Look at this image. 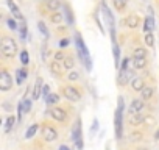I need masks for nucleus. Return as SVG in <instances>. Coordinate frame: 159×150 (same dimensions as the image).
<instances>
[{"mask_svg":"<svg viewBox=\"0 0 159 150\" xmlns=\"http://www.w3.org/2000/svg\"><path fill=\"white\" fill-rule=\"evenodd\" d=\"M75 44H76V50H78V55H80V58H81L83 61H84V66H86V69L88 70H91V59H89V52H88V49H86V45H84V42H83V39H81V35L80 33H76L75 35Z\"/></svg>","mask_w":159,"mask_h":150,"instance_id":"1","label":"nucleus"},{"mask_svg":"<svg viewBox=\"0 0 159 150\" xmlns=\"http://www.w3.org/2000/svg\"><path fill=\"white\" fill-rule=\"evenodd\" d=\"M119 106L116 110V120H114V125H116V136L117 139L122 138V130H123V97H119Z\"/></svg>","mask_w":159,"mask_h":150,"instance_id":"2","label":"nucleus"},{"mask_svg":"<svg viewBox=\"0 0 159 150\" xmlns=\"http://www.w3.org/2000/svg\"><path fill=\"white\" fill-rule=\"evenodd\" d=\"M0 49H2L3 56H7V58H13L17 53V45L13 38H3L2 44H0Z\"/></svg>","mask_w":159,"mask_h":150,"instance_id":"3","label":"nucleus"},{"mask_svg":"<svg viewBox=\"0 0 159 150\" xmlns=\"http://www.w3.org/2000/svg\"><path fill=\"white\" fill-rule=\"evenodd\" d=\"M72 139L75 142V147L76 150H83V133H81V120H76V125L73 128V134H72Z\"/></svg>","mask_w":159,"mask_h":150,"instance_id":"4","label":"nucleus"},{"mask_svg":"<svg viewBox=\"0 0 159 150\" xmlns=\"http://www.w3.org/2000/svg\"><path fill=\"white\" fill-rule=\"evenodd\" d=\"M62 94L70 102H80L81 100V92H80L76 88H73V86H64L62 88Z\"/></svg>","mask_w":159,"mask_h":150,"instance_id":"5","label":"nucleus"},{"mask_svg":"<svg viewBox=\"0 0 159 150\" xmlns=\"http://www.w3.org/2000/svg\"><path fill=\"white\" fill-rule=\"evenodd\" d=\"M11 88H13V78H11V75L7 70H2V72H0V89H2L3 92H7Z\"/></svg>","mask_w":159,"mask_h":150,"instance_id":"6","label":"nucleus"},{"mask_svg":"<svg viewBox=\"0 0 159 150\" xmlns=\"http://www.w3.org/2000/svg\"><path fill=\"white\" fill-rule=\"evenodd\" d=\"M42 138L47 142H53V141L58 139V131L53 127H50V125H44L42 127Z\"/></svg>","mask_w":159,"mask_h":150,"instance_id":"7","label":"nucleus"},{"mask_svg":"<svg viewBox=\"0 0 159 150\" xmlns=\"http://www.w3.org/2000/svg\"><path fill=\"white\" fill-rule=\"evenodd\" d=\"M143 108V99H134L129 105V114H136V113H140Z\"/></svg>","mask_w":159,"mask_h":150,"instance_id":"8","label":"nucleus"},{"mask_svg":"<svg viewBox=\"0 0 159 150\" xmlns=\"http://www.w3.org/2000/svg\"><path fill=\"white\" fill-rule=\"evenodd\" d=\"M48 113H50V116H52L55 120H58V122H64V120H66V111L61 110V108H52Z\"/></svg>","mask_w":159,"mask_h":150,"instance_id":"9","label":"nucleus"},{"mask_svg":"<svg viewBox=\"0 0 159 150\" xmlns=\"http://www.w3.org/2000/svg\"><path fill=\"white\" fill-rule=\"evenodd\" d=\"M50 72L53 73V75H62V72H64V66H62V63H59V61H52L50 63Z\"/></svg>","mask_w":159,"mask_h":150,"instance_id":"10","label":"nucleus"},{"mask_svg":"<svg viewBox=\"0 0 159 150\" xmlns=\"http://www.w3.org/2000/svg\"><path fill=\"white\" fill-rule=\"evenodd\" d=\"M7 3H8V7H10V10H11L13 16H14L16 19H19V21H24V16H22L20 10L17 8V5H16V3L13 2V0H7Z\"/></svg>","mask_w":159,"mask_h":150,"instance_id":"11","label":"nucleus"},{"mask_svg":"<svg viewBox=\"0 0 159 150\" xmlns=\"http://www.w3.org/2000/svg\"><path fill=\"white\" fill-rule=\"evenodd\" d=\"M125 24H126L128 28H137L139 24H140V19H139V16L131 14V16H128V17L125 19Z\"/></svg>","mask_w":159,"mask_h":150,"instance_id":"12","label":"nucleus"},{"mask_svg":"<svg viewBox=\"0 0 159 150\" xmlns=\"http://www.w3.org/2000/svg\"><path fill=\"white\" fill-rule=\"evenodd\" d=\"M44 85H42V78H38L34 83V91H33V100H39L41 94H42Z\"/></svg>","mask_w":159,"mask_h":150,"instance_id":"13","label":"nucleus"},{"mask_svg":"<svg viewBox=\"0 0 159 150\" xmlns=\"http://www.w3.org/2000/svg\"><path fill=\"white\" fill-rule=\"evenodd\" d=\"M143 114L142 113H136V114H129V117H128V122H129V125H140L142 122H143Z\"/></svg>","mask_w":159,"mask_h":150,"instance_id":"14","label":"nucleus"},{"mask_svg":"<svg viewBox=\"0 0 159 150\" xmlns=\"http://www.w3.org/2000/svg\"><path fill=\"white\" fill-rule=\"evenodd\" d=\"M131 70H128V69H123V70H120V75H119V85H126L128 83V80L131 78Z\"/></svg>","mask_w":159,"mask_h":150,"instance_id":"15","label":"nucleus"},{"mask_svg":"<svg viewBox=\"0 0 159 150\" xmlns=\"http://www.w3.org/2000/svg\"><path fill=\"white\" fill-rule=\"evenodd\" d=\"M131 86H133L134 91H142V89L145 88V83H143V80H142L140 77H134V78L131 80Z\"/></svg>","mask_w":159,"mask_h":150,"instance_id":"16","label":"nucleus"},{"mask_svg":"<svg viewBox=\"0 0 159 150\" xmlns=\"http://www.w3.org/2000/svg\"><path fill=\"white\" fill-rule=\"evenodd\" d=\"M153 28H154V19H153V14H150V16H147V17H145L143 30L148 33V31H153Z\"/></svg>","mask_w":159,"mask_h":150,"instance_id":"17","label":"nucleus"},{"mask_svg":"<svg viewBox=\"0 0 159 150\" xmlns=\"http://www.w3.org/2000/svg\"><path fill=\"white\" fill-rule=\"evenodd\" d=\"M45 102H47V105H55V103H58V102H59V96H58V94L50 92V94L45 97Z\"/></svg>","mask_w":159,"mask_h":150,"instance_id":"18","label":"nucleus"},{"mask_svg":"<svg viewBox=\"0 0 159 150\" xmlns=\"http://www.w3.org/2000/svg\"><path fill=\"white\" fill-rule=\"evenodd\" d=\"M36 133H38V124H33V125H30V128L25 131V138H27V139H31Z\"/></svg>","mask_w":159,"mask_h":150,"instance_id":"19","label":"nucleus"},{"mask_svg":"<svg viewBox=\"0 0 159 150\" xmlns=\"http://www.w3.org/2000/svg\"><path fill=\"white\" fill-rule=\"evenodd\" d=\"M16 73H17V85H20V83H22V82H24L27 77H28V72H27V69H19Z\"/></svg>","mask_w":159,"mask_h":150,"instance_id":"20","label":"nucleus"},{"mask_svg":"<svg viewBox=\"0 0 159 150\" xmlns=\"http://www.w3.org/2000/svg\"><path fill=\"white\" fill-rule=\"evenodd\" d=\"M151 96H153V88H151V86H145V88L142 89V99H143V100H150Z\"/></svg>","mask_w":159,"mask_h":150,"instance_id":"21","label":"nucleus"},{"mask_svg":"<svg viewBox=\"0 0 159 150\" xmlns=\"http://www.w3.org/2000/svg\"><path fill=\"white\" fill-rule=\"evenodd\" d=\"M62 19H64V14H62V13H53V14L50 16V21H52L53 24H61Z\"/></svg>","mask_w":159,"mask_h":150,"instance_id":"22","label":"nucleus"},{"mask_svg":"<svg viewBox=\"0 0 159 150\" xmlns=\"http://www.w3.org/2000/svg\"><path fill=\"white\" fill-rule=\"evenodd\" d=\"M147 56V50L143 47H137L133 53V58H145Z\"/></svg>","mask_w":159,"mask_h":150,"instance_id":"23","label":"nucleus"},{"mask_svg":"<svg viewBox=\"0 0 159 150\" xmlns=\"http://www.w3.org/2000/svg\"><path fill=\"white\" fill-rule=\"evenodd\" d=\"M14 122H16L14 116H10V117L7 119V124H5V133H10V131H11V128L14 127Z\"/></svg>","mask_w":159,"mask_h":150,"instance_id":"24","label":"nucleus"},{"mask_svg":"<svg viewBox=\"0 0 159 150\" xmlns=\"http://www.w3.org/2000/svg\"><path fill=\"white\" fill-rule=\"evenodd\" d=\"M147 66V59L145 58H134V67L136 69H143Z\"/></svg>","mask_w":159,"mask_h":150,"instance_id":"25","label":"nucleus"},{"mask_svg":"<svg viewBox=\"0 0 159 150\" xmlns=\"http://www.w3.org/2000/svg\"><path fill=\"white\" fill-rule=\"evenodd\" d=\"M73 64H75V61H73V58H72V56H66V58H64V61H62L64 69H72V67H73Z\"/></svg>","mask_w":159,"mask_h":150,"instance_id":"26","label":"nucleus"},{"mask_svg":"<svg viewBox=\"0 0 159 150\" xmlns=\"http://www.w3.org/2000/svg\"><path fill=\"white\" fill-rule=\"evenodd\" d=\"M20 63H22L24 66H27V64L30 63V55H28L27 50H22V52H20Z\"/></svg>","mask_w":159,"mask_h":150,"instance_id":"27","label":"nucleus"},{"mask_svg":"<svg viewBox=\"0 0 159 150\" xmlns=\"http://www.w3.org/2000/svg\"><path fill=\"white\" fill-rule=\"evenodd\" d=\"M20 103H22L24 113H30V110H31V100H30V99H24Z\"/></svg>","mask_w":159,"mask_h":150,"instance_id":"28","label":"nucleus"},{"mask_svg":"<svg viewBox=\"0 0 159 150\" xmlns=\"http://www.w3.org/2000/svg\"><path fill=\"white\" fill-rule=\"evenodd\" d=\"M112 2H114L116 10H119V11L125 10V7H126V0H112Z\"/></svg>","mask_w":159,"mask_h":150,"instance_id":"29","label":"nucleus"},{"mask_svg":"<svg viewBox=\"0 0 159 150\" xmlns=\"http://www.w3.org/2000/svg\"><path fill=\"white\" fill-rule=\"evenodd\" d=\"M64 16L67 17V22L69 24H73V17H72V11H70L69 5H64Z\"/></svg>","mask_w":159,"mask_h":150,"instance_id":"30","label":"nucleus"},{"mask_svg":"<svg viewBox=\"0 0 159 150\" xmlns=\"http://www.w3.org/2000/svg\"><path fill=\"white\" fill-rule=\"evenodd\" d=\"M145 44H147L148 47H153V45H154V36H153L151 31L147 33V36H145Z\"/></svg>","mask_w":159,"mask_h":150,"instance_id":"31","label":"nucleus"},{"mask_svg":"<svg viewBox=\"0 0 159 150\" xmlns=\"http://www.w3.org/2000/svg\"><path fill=\"white\" fill-rule=\"evenodd\" d=\"M59 0H48V2H47V7L52 10V11H55V10H58L59 8Z\"/></svg>","mask_w":159,"mask_h":150,"instance_id":"32","label":"nucleus"},{"mask_svg":"<svg viewBox=\"0 0 159 150\" xmlns=\"http://www.w3.org/2000/svg\"><path fill=\"white\" fill-rule=\"evenodd\" d=\"M38 28H39V31L42 33L44 38H48V30H47V27H45L44 22H39V24H38Z\"/></svg>","mask_w":159,"mask_h":150,"instance_id":"33","label":"nucleus"},{"mask_svg":"<svg viewBox=\"0 0 159 150\" xmlns=\"http://www.w3.org/2000/svg\"><path fill=\"white\" fill-rule=\"evenodd\" d=\"M78 77H80V73H78L76 70H72V72L67 75V78H69L70 82H75V80H78Z\"/></svg>","mask_w":159,"mask_h":150,"instance_id":"34","label":"nucleus"},{"mask_svg":"<svg viewBox=\"0 0 159 150\" xmlns=\"http://www.w3.org/2000/svg\"><path fill=\"white\" fill-rule=\"evenodd\" d=\"M20 38H22V39L27 38V24H25V22L20 25Z\"/></svg>","mask_w":159,"mask_h":150,"instance_id":"35","label":"nucleus"},{"mask_svg":"<svg viewBox=\"0 0 159 150\" xmlns=\"http://www.w3.org/2000/svg\"><path fill=\"white\" fill-rule=\"evenodd\" d=\"M7 24H8V27H10L11 30H17V24H16V21H14V19H8V21H7Z\"/></svg>","mask_w":159,"mask_h":150,"instance_id":"36","label":"nucleus"},{"mask_svg":"<svg viewBox=\"0 0 159 150\" xmlns=\"http://www.w3.org/2000/svg\"><path fill=\"white\" fill-rule=\"evenodd\" d=\"M64 58H66V56H64L62 52H56V53H55V59H56V61H64Z\"/></svg>","mask_w":159,"mask_h":150,"instance_id":"37","label":"nucleus"},{"mask_svg":"<svg viewBox=\"0 0 159 150\" xmlns=\"http://www.w3.org/2000/svg\"><path fill=\"white\" fill-rule=\"evenodd\" d=\"M128 63H129V59H128V58H125V59L122 61V67H120V70H123V69H128Z\"/></svg>","mask_w":159,"mask_h":150,"instance_id":"38","label":"nucleus"},{"mask_svg":"<svg viewBox=\"0 0 159 150\" xmlns=\"http://www.w3.org/2000/svg\"><path fill=\"white\" fill-rule=\"evenodd\" d=\"M69 45V41L67 39H61L59 41V47H67Z\"/></svg>","mask_w":159,"mask_h":150,"instance_id":"39","label":"nucleus"},{"mask_svg":"<svg viewBox=\"0 0 159 150\" xmlns=\"http://www.w3.org/2000/svg\"><path fill=\"white\" fill-rule=\"evenodd\" d=\"M48 88H50V86H47V85H44V89H42V92H44V97H47V96H48V91H50Z\"/></svg>","mask_w":159,"mask_h":150,"instance_id":"40","label":"nucleus"},{"mask_svg":"<svg viewBox=\"0 0 159 150\" xmlns=\"http://www.w3.org/2000/svg\"><path fill=\"white\" fill-rule=\"evenodd\" d=\"M97 127H98V120H97V119H94V122H92V133L97 130Z\"/></svg>","mask_w":159,"mask_h":150,"instance_id":"41","label":"nucleus"},{"mask_svg":"<svg viewBox=\"0 0 159 150\" xmlns=\"http://www.w3.org/2000/svg\"><path fill=\"white\" fill-rule=\"evenodd\" d=\"M58 150H70V148H69V147H67V145H61V147H59V148H58Z\"/></svg>","mask_w":159,"mask_h":150,"instance_id":"42","label":"nucleus"},{"mask_svg":"<svg viewBox=\"0 0 159 150\" xmlns=\"http://www.w3.org/2000/svg\"><path fill=\"white\" fill-rule=\"evenodd\" d=\"M154 139H159V130L156 131V134H154Z\"/></svg>","mask_w":159,"mask_h":150,"instance_id":"43","label":"nucleus"}]
</instances>
